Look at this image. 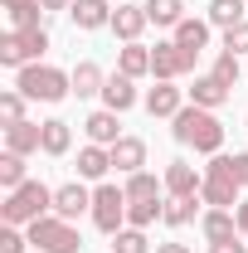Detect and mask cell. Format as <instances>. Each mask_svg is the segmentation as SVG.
Wrapping results in <instances>:
<instances>
[{
  "label": "cell",
  "mask_w": 248,
  "mask_h": 253,
  "mask_svg": "<svg viewBox=\"0 0 248 253\" xmlns=\"http://www.w3.org/2000/svg\"><path fill=\"white\" fill-rule=\"evenodd\" d=\"M170 136H175L180 146H195L200 156H219V146H224V122H219L209 107L185 102V107L170 117Z\"/></svg>",
  "instance_id": "cell-1"
},
{
  "label": "cell",
  "mask_w": 248,
  "mask_h": 253,
  "mask_svg": "<svg viewBox=\"0 0 248 253\" xmlns=\"http://www.w3.org/2000/svg\"><path fill=\"white\" fill-rule=\"evenodd\" d=\"M15 88L30 97V102H63V97L73 93V78L63 68H54V63H25L15 73Z\"/></svg>",
  "instance_id": "cell-2"
},
{
  "label": "cell",
  "mask_w": 248,
  "mask_h": 253,
  "mask_svg": "<svg viewBox=\"0 0 248 253\" xmlns=\"http://www.w3.org/2000/svg\"><path fill=\"white\" fill-rule=\"evenodd\" d=\"M0 214H5V224H34V219H44V214H54V190L44 185V180H25L20 190L5 195Z\"/></svg>",
  "instance_id": "cell-3"
},
{
  "label": "cell",
  "mask_w": 248,
  "mask_h": 253,
  "mask_svg": "<svg viewBox=\"0 0 248 253\" xmlns=\"http://www.w3.org/2000/svg\"><path fill=\"white\" fill-rule=\"evenodd\" d=\"M239 175H234V156H209L205 166V185H200V200L209 205V210H234L244 195H239Z\"/></svg>",
  "instance_id": "cell-4"
},
{
  "label": "cell",
  "mask_w": 248,
  "mask_h": 253,
  "mask_svg": "<svg viewBox=\"0 0 248 253\" xmlns=\"http://www.w3.org/2000/svg\"><path fill=\"white\" fill-rule=\"evenodd\" d=\"M25 234H30V244L39 253H83V239H78V229L59 214H44V219L25 224Z\"/></svg>",
  "instance_id": "cell-5"
},
{
  "label": "cell",
  "mask_w": 248,
  "mask_h": 253,
  "mask_svg": "<svg viewBox=\"0 0 248 253\" xmlns=\"http://www.w3.org/2000/svg\"><path fill=\"white\" fill-rule=\"evenodd\" d=\"M93 224L102 234L126 229V190L122 185H97L93 190Z\"/></svg>",
  "instance_id": "cell-6"
},
{
  "label": "cell",
  "mask_w": 248,
  "mask_h": 253,
  "mask_svg": "<svg viewBox=\"0 0 248 253\" xmlns=\"http://www.w3.org/2000/svg\"><path fill=\"white\" fill-rule=\"evenodd\" d=\"M195 59H200V54H190V49H180L175 39H165V44L151 49V78L156 83H175V78H185L190 68H195Z\"/></svg>",
  "instance_id": "cell-7"
},
{
  "label": "cell",
  "mask_w": 248,
  "mask_h": 253,
  "mask_svg": "<svg viewBox=\"0 0 248 253\" xmlns=\"http://www.w3.org/2000/svg\"><path fill=\"white\" fill-rule=\"evenodd\" d=\"M54 214L68 224H78V214H93V190L83 180H68V185L54 190Z\"/></svg>",
  "instance_id": "cell-8"
},
{
  "label": "cell",
  "mask_w": 248,
  "mask_h": 253,
  "mask_svg": "<svg viewBox=\"0 0 248 253\" xmlns=\"http://www.w3.org/2000/svg\"><path fill=\"white\" fill-rule=\"evenodd\" d=\"M161 180H165V195H175V200H195L200 185H205V170H195L190 161H170Z\"/></svg>",
  "instance_id": "cell-9"
},
{
  "label": "cell",
  "mask_w": 248,
  "mask_h": 253,
  "mask_svg": "<svg viewBox=\"0 0 248 253\" xmlns=\"http://www.w3.org/2000/svg\"><path fill=\"white\" fill-rule=\"evenodd\" d=\"M83 131H88V141H97V146H117V141H122V112L97 107V112H88Z\"/></svg>",
  "instance_id": "cell-10"
},
{
  "label": "cell",
  "mask_w": 248,
  "mask_h": 253,
  "mask_svg": "<svg viewBox=\"0 0 248 253\" xmlns=\"http://www.w3.org/2000/svg\"><path fill=\"white\" fill-rule=\"evenodd\" d=\"M5 151H15V156L44 151V122H15V126H5Z\"/></svg>",
  "instance_id": "cell-11"
},
{
  "label": "cell",
  "mask_w": 248,
  "mask_h": 253,
  "mask_svg": "<svg viewBox=\"0 0 248 253\" xmlns=\"http://www.w3.org/2000/svg\"><path fill=\"white\" fill-rule=\"evenodd\" d=\"M151 20H146V5H117L112 10V34L122 39V44H141V30H146Z\"/></svg>",
  "instance_id": "cell-12"
},
{
  "label": "cell",
  "mask_w": 248,
  "mask_h": 253,
  "mask_svg": "<svg viewBox=\"0 0 248 253\" xmlns=\"http://www.w3.org/2000/svg\"><path fill=\"white\" fill-rule=\"evenodd\" d=\"M68 20L78 30H112V5L107 0H73L68 5Z\"/></svg>",
  "instance_id": "cell-13"
},
{
  "label": "cell",
  "mask_w": 248,
  "mask_h": 253,
  "mask_svg": "<svg viewBox=\"0 0 248 253\" xmlns=\"http://www.w3.org/2000/svg\"><path fill=\"white\" fill-rule=\"evenodd\" d=\"M102 107H112V112H131V107H136V78H126V73H107V83H102Z\"/></svg>",
  "instance_id": "cell-14"
},
{
  "label": "cell",
  "mask_w": 248,
  "mask_h": 253,
  "mask_svg": "<svg viewBox=\"0 0 248 253\" xmlns=\"http://www.w3.org/2000/svg\"><path fill=\"white\" fill-rule=\"evenodd\" d=\"M112 166H117L122 175L146 170V141H141V136H122V141L112 146Z\"/></svg>",
  "instance_id": "cell-15"
},
{
  "label": "cell",
  "mask_w": 248,
  "mask_h": 253,
  "mask_svg": "<svg viewBox=\"0 0 248 253\" xmlns=\"http://www.w3.org/2000/svg\"><path fill=\"white\" fill-rule=\"evenodd\" d=\"M107 170H112V146L88 141V146L78 151V180H102Z\"/></svg>",
  "instance_id": "cell-16"
},
{
  "label": "cell",
  "mask_w": 248,
  "mask_h": 253,
  "mask_svg": "<svg viewBox=\"0 0 248 253\" xmlns=\"http://www.w3.org/2000/svg\"><path fill=\"white\" fill-rule=\"evenodd\" d=\"M200 234H205L209 244H229V239H244V234H239V219H234V210H209V214L200 219Z\"/></svg>",
  "instance_id": "cell-17"
},
{
  "label": "cell",
  "mask_w": 248,
  "mask_h": 253,
  "mask_svg": "<svg viewBox=\"0 0 248 253\" xmlns=\"http://www.w3.org/2000/svg\"><path fill=\"white\" fill-rule=\"evenodd\" d=\"M229 93H234V88H224L214 73H200V78H195V88H190V102L214 112V107H224V102H229Z\"/></svg>",
  "instance_id": "cell-18"
},
{
  "label": "cell",
  "mask_w": 248,
  "mask_h": 253,
  "mask_svg": "<svg viewBox=\"0 0 248 253\" xmlns=\"http://www.w3.org/2000/svg\"><path fill=\"white\" fill-rule=\"evenodd\" d=\"M180 107H185V93H180L175 83H156L151 93H146V112H151V117H175Z\"/></svg>",
  "instance_id": "cell-19"
},
{
  "label": "cell",
  "mask_w": 248,
  "mask_h": 253,
  "mask_svg": "<svg viewBox=\"0 0 248 253\" xmlns=\"http://www.w3.org/2000/svg\"><path fill=\"white\" fill-rule=\"evenodd\" d=\"M209 30H214L209 20H195V15H185V20L175 25V34H170V39H175L180 49H190V54H200V49L209 44Z\"/></svg>",
  "instance_id": "cell-20"
},
{
  "label": "cell",
  "mask_w": 248,
  "mask_h": 253,
  "mask_svg": "<svg viewBox=\"0 0 248 253\" xmlns=\"http://www.w3.org/2000/svg\"><path fill=\"white\" fill-rule=\"evenodd\" d=\"M68 78H73V93H78V97H102V83H107V73H102L93 59L73 63V73H68Z\"/></svg>",
  "instance_id": "cell-21"
},
{
  "label": "cell",
  "mask_w": 248,
  "mask_h": 253,
  "mask_svg": "<svg viewBox=\"0 0 248 253\" xmlns=\"http://www.w3.org/2000/svg\"><path fill=\"white\" fill-rule=\"evenodd\" d=\"M117 73L146 78V73H151V49H146V44H122V49H117Z\"/></svg>",
  "instance_id": "cell-22"
},
{
  "label": "cell",
  "mask_w": 248,
  "mask_h": 253,
  "mask_svg": "<svg viewBox=\"0 0 248 253\" xmlns=\"http://www.w3.org/2000/svg\"><path fill=\"white\" fill-rule=\"evenodd\" d=\"M161 214H165V195H156V200H126V224L131 229H151Z\"/></svg>",
  "instance_id": "cell-23"
},
{
  "label": "cell",
  "mask_w": 248,
  "mask_h": 253,
  "mask_svg": "<svg viewBox=\"0 0 248 253\" xmlns=\"http://www.w3.org/2000/svg\"><path fill=\"white\" fill-rule=\"evenodd\" d=\"M68 146H73V126L63 117H49L44 122V156H68Z\"/></svg>",
  "instance_id": "cell-24"
},
{
  "label": "cell",
  "mask_w": 248,
  "mask_h": 253,
  "mask_svg": "<svg viewBox=\"0 0 248 253\" xmlns=\"http://www.w3.org/2000/svg\"><path fill=\"white\" fill-rule=\"evenodd\" d=\"M146 20L161 30H175L185 20V0H146Z\"/></svg>",
  "instance_id": "cell-25"
},
{
  "label": "cell",
  "mask_w": 248,
  "mask_h": 253,
  "mask_svg": "<svg viewBox=\"0 0 248 253\" xmlns=\"http://www.w3.org/2000/svg\"><path fill=\"white\" fill-rule=\"evenodd\" d=\"M244 5L248 0H209V25L214 30H234V25H244Z\"/></svg>",
  "instance_id": "cell-26"
},
{
  "label": "cell",
  "mask_w": 248,
  "mask_h": 253,
  "mask_svg": "<svg viewBox=\"0 0 248 253\" xmlns=\"http://www.w3.org/2000/svg\"><path fill=\"white\" fill-rule=\"evenodd\" d=\"M126 200H156V195H165V180H156L151 170H136V175H126Z\"/></svg>",
  "instance_id": "cell-27"
},
{
  "label": "cell",
  "mask_w": 248,
  "mask_h": 253,
  "mask_svg": "<svg viewBox=\"0 0 248 253\" xmlns=\"http://www.w3.org/2000/svg\"><path fill=\"white\" fill-rule=\"evenodd\" d=\"M112 253H156V249H151V239H146V229H131L126 224V229L112 234Z\"/></svg>",
  "instance_id": "cell-28"
},
{
  "label": "cell",
  "mask_w": 248,
  "mask_h": 253,
  "mask_svg": "<svg viewBox=\"0 0 248 253\" xmlns=\"http://www.w3.org/2000/svg\"><path fill=\"white\" fill-rule=\"evenodd\" d=\"M195 205H205V200H200V195H195V200H175V195H165V214H161V219L170 224V229H185V224L195 219Z\"/></svg>",
  "instance_id": "cell-29"
},
{
  "label": "cell",
  "mask_w": 248,
  "mask_h": 253,
  "mask_svg": "<svg viewBox=\"0 0 248 253\" xmlns=\"http://www.w3.org/2000/svg\"><path fill=\"white\" fill-rule=\"evenodd\" d=\"M25 180H30V175H25V156L5 151V156H0V185H5V190H20Z\"/></svg>",
  "instance_id": "cell-30"
},
{
  "label": "cell",
  "mask_w": 248,
  "mask_h": 253,
  "mask_svg": "<svg viewBox=\"0 0 248 253\" xmlns=\"http://www.w3.org/2000/svg\"><path fill=\"white\" fill-rule=\"evenodd\" d=\"M15 34H20V49H25L30 63L44 59V49H49V30H44V25H39V30H15Z\"/></svg>",
  "instance_id": "cell-31"
},
{
  "label": "cell",
  "mask_w": 248,
  "mask_h": 253,
  "mask_svg": "<svg viewBox=\"0 0 248 253\" xmlns=\"http://www.w3.org/2000/svg\"><path fill=\"white\" fill-rule=\"evenodd\" d=\"M0 63H5V68H15V73H20V68H25V49H20V34L10 30V34H0Z\"/></svg>",
  "instance_id": "cell-32"
},
{
  "label": "cell",
  "mask_w": 248,
  "mask_h": 253,
  "mask_svg": "<svg viewBox=\"0 0 248 253\" xmlns=\"http://www.w3.org/2000/svg\"><path fill=\"white\" fill-rule=\"evenodd\" d=\"M209 73H214L224 88H234V83H239V73H244V63H239V54H229V49H224V54L214 59V68H209Z\"/></svg>",
  "instance_id": "cell-33"
},
{
  "label": "cell",
  "mask_w": 248,
  "mask_h": 253,
  "mask_svg": "<svg viewBox=\"0 0 248 253\" xmlns=\"http://www.w3.org/2000/svg\"><path fill=\"white\" fill-rule=\"evenodd\" d=\"M25 102H30V97L20 93V88H15V93H0V117H5V126L25 122Z\"/></svg>",
  "instance_id": "cell-34"
},
{
  "label": "cell",
  "mask_w": 248,
  "mask_h": 253,
  "mask_svg": "<svg viewBox=\"0 0 248 253\" xmlns=\"http://www.w3.org/2000/svg\"><path fill=\"white\" fill-rule=\"evenodd\" d=\"M39 15H44V5L34 0L25 10H10V30H39Z\"/></svg>",
  "instance_id": "cell-35"
},
{
  "label": "cell",
  "mask_w": 248,
  "mask_h": 253,
  "mask_svg": "<svg viewBox=\"0 0 248 253\" xmlns=\"http://www.w3.org/2000/svg\"><path fill=\"white\" fill-rule=\"evenodd\" d=\"M30 249V234H20V224H5L0 229V253H25Z\"/></svg>",
  "instance_id": "cell-36"
},
{
  "label": "cell",
  "mask_w": 248,
  "mask_h": 253,
  "mask_svg": "<svg viewBox=\"0 0 248 253\" xmlns=\"http://www.w3.org/2000/svg\"><path fill=\"white\" fill-rule=\"evenodd\" d=\"M224 49L239 54V59L248 54V20H244V25H234V30H224Z\"/></svg>",
  "instance_id": "cell-37"
},
{
  "label": "cell",
  "mask_w": 248,
  "mask_h": 253,
  "mask_svg": "<svg viewBox=\"0 0 248 253\" xmlns=\"http://www.w3.org/2000/svg\"><path fill=\"white\" fill-rule=\"evenodd\" d=\"M234 175H239V185L248 190V151H234Z\"/></svg>",
  "instance_id": "cell-38"
},
{
  "label": "cell",
  "mask_w": 248,
  "mask_h": 253,
  "mask_svg": "<svg viewBox=\"0 0 248 253\" xmlns=\"http://www.w3.org/2000/svg\"><path fill=\"white\" fill-rule=\"evenodd\" d=\"M209 253H248V239H229V244H209Z\"/></svg>",
  "instance_id": "cell-39"
},
{
  "label": "cell",
  "mask_w": 248,
  "mask_h": 253,
  "mask_svg": "<svg viewBox=\"0 0 248 253\" xmlns=\"http://www.w3.org/2000/svg\"><path fill=\"white\" fill-rule=\"evenodd\" d=\"M234 219H239V234L248 239V200H239V205H234Z\"/></svg>",
  "instance_id": "cell-40"
},
{
  "label": "cell",
  "mask_w": 248,
  "mask_h": 253,
  "mask_svg": "<svg viewBox=\"0 0 248 253\" xmlns=\"http://www.w3.org/2000/svg\"><path fill=\"white\" fill-rule=\"evenodd\" d=\"M156 253H190L185 244H156Z\"/></svg>",
  "instance_id": "cell-41"
},
{
  "label": "cell",
  "mask_w": 248,
  "mask_h": 253,
  "mask_svg": "<svg viewBox=\"0 0 248 253\" xmlns=\"http://www.w3.org/2000/svg\"><path fill=\"white\" fill-rule=\"evenodd\" d=\"M39 5H44V10H68L73 0H39Z\"/></svg>",
  "instance_id": "cell-42"
},
{
  "label": "cell",
  "mask_w": 248,
  "mask_h": 253,
  "mask_svg": "<svg viewBox=\"0 0 248 253\" xmlns=\"http://www.w3.org/2000/svg\"><path fill=\"white\" fill-rule=\"evenodd\" d=\"M25 5H34V0H5V15H10V10H25Z\"/></svg>",
  "instance_id": "cell-43"
}]
</instances>
